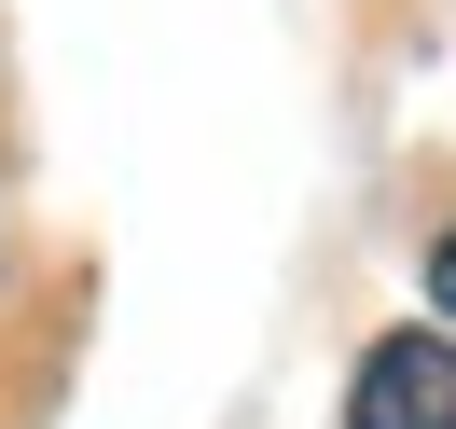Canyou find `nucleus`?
<instances>
[{
    "instance_id": "f03ea898",
    "label": "nucleus",
    "mask_w": 456,
    "mask_h": 429,
    "mask_svg": "<svg viewBox=\"0 0 456 429\" xmlns=\"http://www.w3.org/2000/svg\"><path fill=\"white\" fill-rule=\"evenodd\" d=\"M428 305L456 318V235H428Z\"/></svg>"
},
{
    "instance_id": "f257e3e1",
    "label": "nucleus",
    "mask_w": 456,
    "mask_h": 429,
    "mask_svg": "<svg viewBox=\"0 0 456 429\" xmlns=\"http://www.w3.org/2000/svg\"><path fill=\"white\" fill-rule=\"evenodd\" d=\"M346 429H456V346L428 333H387L360 346V374H346Z\"/></svg>"
}]
</instances>
